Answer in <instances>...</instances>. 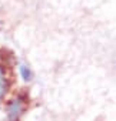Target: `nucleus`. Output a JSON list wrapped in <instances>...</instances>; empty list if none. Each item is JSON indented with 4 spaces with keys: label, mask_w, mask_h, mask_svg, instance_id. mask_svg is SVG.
Listing matches in <instances>:
<instances>
[{
    "label": "nucleus",
    "mask_w": 116,
    "mask_h": 121,
    "mask_svg": "<svg viewBox=\"0 0 116 121\" xmlns=\"http://www.w3.org/2000/svg\"><path fill=\"white\" fill-rule=\"evenodd\" d=\"M26 97L19 94L10 100L6 101L5 105V115H6V121H19L26 110Z\"/></svg>",
    "instance_id": "f257e3e1"
},
{
    "label": "nucleus",
    "mask_w": 116,
    "mask_h": 121,
    "mask_svg": "<svg viewBox=\"0 0 116 121\" xmlns=\"http://www.w3.org/2000/svg\"><path fill=\"white\" fill-rule=\"evenodd\" d=\"M2 77H6V69L3 66H0V78Z\"/></svg>",
    "instance_id": "20e7f679"
},
{
    "label": "nucleus",
    "mask_w": 116,
    "mask_h": 121,
    "mask_svg": "<svg viewBox=\"0 0 116 121\" xmlns=\"http://www.w3.org/2000/svg\"><path fill=\"white\" fill-rule=\"evenodd\" d=\"M19 73H20V77H22L23 81H26V83L32 81V78H33V71H32V69H30L29 66L20 64V66H19Z\"/></svg>",
    "instance_id": "7ed1b4c3"
},
{
    "label": "nucleus",
    "mask_w": 116,
    "mask_h": 121,
    "mask_svg": "<svg viewBox=\"0 0 116 121\" xmlns=\"http://www.w3.org/2000/svg\"><path fill=\"white\" fill-rule=\"evenodd\" d=\"M10 91V80L6 77H2L0 78V101H3L6 98V95L9 94Z\"/></svg>",
    "instance_id": "f03ea898"
}]
</instances>
